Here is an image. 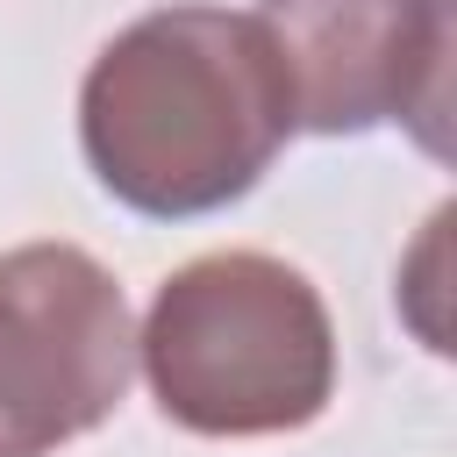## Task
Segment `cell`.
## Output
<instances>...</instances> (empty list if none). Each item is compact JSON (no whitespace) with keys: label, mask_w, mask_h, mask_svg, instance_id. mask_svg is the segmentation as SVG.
I'll return each mask as SVG.
<instances>
[{"label":"cell","mask_w":457,"mask_h":457,"mask_svg":"<svg viewBox=\"0 0 457 457\" xmlns=\"http://www.w3.org/2000/svg\"><path fill=\"white\" fill-rule=\"evenodd\" d=\"M136 364L157 414L193 436H286L336 393V328L300 264L207 250L150 293Z\"/></svg>","instance_id":"7a4b0ae2"},{"label":"cell","mask_w":457,"mask_h":457,"mask_svg":"<svg viewBox=\"0 0 457 457\" xmlns=\"http://www.w3.org/2000/svg\"><path fill=\"white\" fill-rule=\"evenodd\" d=\"M136 378V328L114 271L79 243L0 257V457H57L93 436Z\"/></svg>","instance_id":"3957f363"},{"label":"cell","mask_w":457,"mask_h":457,"mask_svg":"<svg viewBox=\"0 0 457 457\" xmlns=\"http://www.w3.org/2000/svg\"><path fill=\"white\" fill-rule=\"evenodd\" d=\"M257 29L286 71L293 129H407L428 157L450 150V0H257Z\"/></svg>","instance_id":"277c9868"},{"label":"cell","mask_w":457,"mask_h":457,"mask_svg":"<svg viewBox=\"0 0 457 457\" xmlns=\"http://www.w3.org/2000/svg\"><path fill=\"white\" fill-rule=\"evenodd\" d=\"M293 136L286 71L257 14L179 0L100 43L79 86V150L129 214L193 221L243 200Z\"/></svg>","instance_id":"6da1fadb"}]
</instances>
